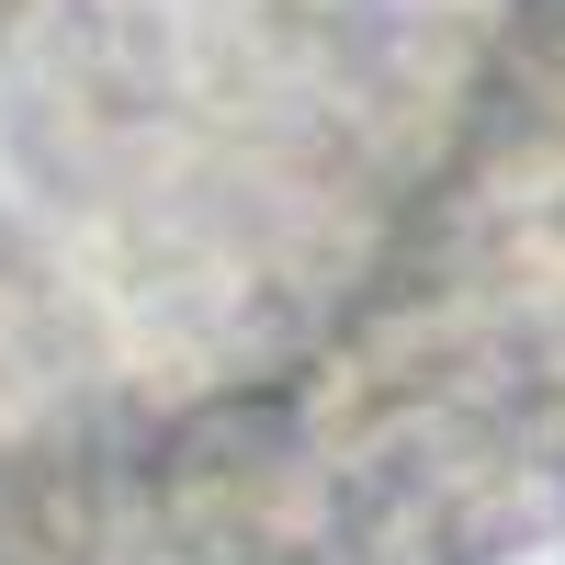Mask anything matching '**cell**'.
<instances>
[{
	"label": "cell",
	"instance_id": "6da1fadb",
	"mask_svg": "<svg viewBox=\"0 0 565 565\" xmlns=\"http://www.w3.org/2000/svg\"><path fill=\"white\" fill-rule=\"evenodd\" d=\"M148 532L193 565H306L340 554V463L295 396L238 385L181 407L148 452Z\"/></svg>",
	"mask_w": 565,
	"mask_h": 565
}]
</instances>
